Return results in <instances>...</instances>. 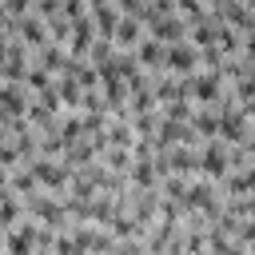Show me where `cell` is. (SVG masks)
Wrapping results in <instances>:
<instances>
[{
	"instance_id": "cell-24",
	"label": "cell",
	"mask_w": 255,
	"mask_h": 255,
	"mask_svg": "<svg viewBox=\"0 0 255 255\" xmlns=\"http://www.w3.org/2000/svg\"><path fill=\"white\" fill-rule=\"evenodd\" d=\"M8 44H12V36H8V32H0V60L8 56Z\"/></svg>"
},
{
	"instance_id": "cell-16",
	"label": "cell",
	"mask_w": 255,
	"mask_h": 255,
	"mask_svg": "<svg viewBox=\"0 0 255 255\" xmlns=\"http://www.w3.org/2000/svg\"><path fill=\"white\" fill-rule=\"evenodd\" d=\"M52 80H56V76H52L48 68H40V64H28V76H24V88H28V92H44V88H48Z\"/></svg>"
},
{
	"instance_id": "cell-22",
	"label": "cell",
	"mask_w": 255,
	"mask_h": 255,
	"mask_svg": "<svg viewBox=\"0 0 255 255\" xmlns=\"http://www.w3.org/2000/svg\"><path fill=\"white\" fill-rule=\"evenodd\" d=\"M239 56L255 60V28H251V32H243V40H239Z\"/></svg>"
},
{
	"instance_id": "cell-2",
	"label": "cell",
	"mask_w": 255,
	"mask_h": 255,
	"mask_svg": "<svg viewBox=\"0 0 255 255\" xmlns=\"http://www.w3.org/2000/svg\"><path fill=\"white\" fill-rule=\"evenodd\" d=\"M231 163H227V143L219 139V135H211V139H203L199 143V171L195 175H207V179H219L223 171H227Z\"/></svg>"
},
{
	"instance_id": "cell-21",
	"label": "cell",
	"mask_w": 255,
	"mask_h": 255,
	"mask_svg": "<svg viewBox=\"0 0 255 255\" xmlns=\"http://www.w3.org/2000/svg\"><path fill=\"white\" fill-rule=\"evenodd\" d=\"M32 12L40 20H52V16H60V0H32Z\"/></svg>"
},
{
	"instance_id": "cell-9",
	"label": "cell",
	"mask_w": 255,
	"mask_h": 255,
	"mask_svg": "<svg viewBox=\"0 0 255 255\" xmlns=\"http://www.w3.org/2000/svg\"><path fill=\"white\" fill-rule=\"evenodd\" d=\"M143 20L139 16H128V12H120V20H116V32H112V40H116V48H135L139 40H143Z\"/></svg>"
},
{
	"instance_id": "cell-25",
	"label": "cell",
	"mask_w": 255,
	"mask_h": 255,
	"mask_svg": "<svg viewBox=\"0 0 255 255\" xmlns=\"http://www.w3.org/2000/svg\"><path fill=\"white\" fill-rule=\"evenodd\" d=\"M8 175H12V167H4V163H0V187H8Z\"/></svg>"
},
{
	"instance_id": "cell-5",
	"label": "cell",
	"mask_w": 255,
	"mask_h": 255,
	"mask_svg": "<svg viewBox=\"0 0 255 255\" xmlns=\"http://www.w3.org/2000/svg\"><path fill=\"white\" fill-rule=\"evenodd\" d=\"M28 100H32V92H28L24 84L0 80V112H4V116H24V112H28Z\"/></svg>"
},
{
	"instance_id": "cell-12",
	"label": "cell",
	"mask_w": 255,
	"mask_h": 255,
	"mask_svg": "<svg viewBox=\"0 0 255 255\" xmlns=\"http://www.w3.org/2000/svg\"><path fill=\"white\" fill-rule=\"evenodd\" d=\"M56 92H60V104H64V112H80V100H84V88H80V80L76 76H56Z\"/></svg>"
},
{
	"instance_id": "cell-23",
	"label": "cell",
	"mask_w": 255,
	"mask_h": 255,
	"mask_svg": "<svg viewBox=\"0 0 255 255\" xmlns=\"http://www.w3.org/2000/svg\"><path fill=\"white\" fill-rule=\"evenodd\" d=\"M12 16H24V12H32V0H0Z\"/></svg>"
},
{
	"instance_id": "cell-19",
	"label": "cell",
	"mask_w": 255,
	"mask_h": 255,
	"mask_svg": "<svg viewBox=\"0 0 255 255\" xmlns=\"http://www.w3.org/2000/svg\"><path fill=\"white\" fill-rule=\"evenodd\" d=\"M219 64H223V48H219V44L199 48V68H215V72H219Z\"/></svg>"
},
{
	"instance_id": "cell-4",
	"label": "cell",
	"mask_w": 255,
	"mask_h": 255,
	"mask_svg": "<svg viewBox=\"0 0 255 255\" xmlns=\"http://www.w3.org/2000/svg\"><path fill=\"white\" fill-rule=\"evenodd\" d=\"M199 68V48L191 44V40H175V44H167V72H175V76H191Z\"/></svg>"
},
{
	"instance_id": "cell-3",
	"label": "cell",
	"mask_w": 255,
	"mask_h": 255,
	"mask_svg": "<svg viewBox=\"0 0 255 255\" xmlns=\"http://www.w3.org/2000/svg\"><path fill=\"white\" fill-rule=\"evenodd\" d=\"M143 28H147V36H155L159 44H175V40H187V20H183L179 12L155 16V20H147Z\"/></svg>"
},
{
	"instance_id": "cell-14",
	"label": "cell",
	"mask_w": 255,
	"mask_h": 255,
	"mask_svg": "<svg viewBox=\"0 0 255 255\" xmlns=\"http://www.w3.org/2000/svg\"><path fill=\"white\" fill-rule=\"evenodd\" d=\"M8 187H12L16 195H32V191H40V179L32 175V167H28V163H16V167H12V175H8Z\"/></svg>"
},
{
	"instance_id": "cell-15",
	"label": "cell",
	"mask_w": 255,
	"mask_h": 255,
	"mask_svg": "<svg viewBox=\"0 0 255 255\" xmlns=\"http://www.w3.org/2000/svg\"><path fill=\"white\" fill-rule=\"evenodd\" d=\"M100 163L112 167V171H124V175H128V167H131V147H116V143H108V147L100 151Z\"/></svg>"
},
{
	"instance_id": "cell-11",
	"label": "cell",
	"mask_w": 255,
	"mask_h": 255,
	"mask_svg": "<svg viewBox=\"0 0 255 255\" xmlns=\"http://www.w3.org/2000/svg\"><path fill=\"white\" fill-rule=\"evenodd\" d=\"M128 179H131V187H159L155 159H151V155H135L131 167H128Z\"/></svg>"
},
{
	"instance_id": "cell-6",
	"label": "cell",
	"mask_w": 255,
	"mask_h": 255,
	"mask_svg": "<svg viewBox=\"0 0 255 255\" xmlns=\"http://www.w3.org/2000/svg\"><path fill=\"white\" fill-rule=\"evenodd\" d=\"M16 36L36 52V48H44V44H48V20H40L36 12H24V16L16 20Z\"/></svg>"
},
{
	"instance_id": "cell-10",
	"label": "cell",
	"mask_w": 255,
	"mask_h": 255,
	"mask_svg": "<svg viewBox=\"0 0 255 255\" xmlns=\"http://www.w3.org/2000/svg\"><path fill=\"white\" fill-rule=\"evenodd\" d=\"M92 40H96V24H92V12H88V16H80V20H72V36H68V52H72V56H84V60H88V48H92Z\"/></svg>"
},
{
	"instance_id": "cell-13",
	"label": "cell",
	"mask_w": 255,
	"mask_h": 255,
	"mask_svg": "<svg viewBox=\"0 0 255 255\" xmlns=\"http://www.w3.org/2000/svg\"><path fill=\"white\" fill-rule=\"evenodd\" d=\"M116 20H120V8H116L112 0L92 8V24H96V36H112V32H116Z\"/></svg>"
},
{
	"instance_id": "cell-20",
	"label": "cell",
	"mask_w": 255,
	"mask_h": 255,
	"mask_svg": "<svg viewBox=\"0 0 255 255\" xmlns=\"http://www.w3.org/2000/svg\"><path fill=\"white\" fill-rule=\"evenodd\" d=\"M92 8H88V0H60V16H68V20H80V16H88Z\"/></svg>"
},
{
	"instance_id": "cell-18",
	"label": "cell",
	"mask_w": 255,
	"mask_h": 255,
	"mask_svg": "<svg viewBox=\"0 0 255 255\" xmlns=\"http://www.w3.org/2000/svg\"><path fill=\"white\" fill-rule=\"evenodd\" d=\"M68 36H72V20L68 16H52L48 20V40H56V44L68 48Z\"/></svg>"
},
{
	"instance_id": "cell-26",
	"label": "cell",
	"mask_w": 255,
	"mask_h": 255,
	"mask_svg": "<svg viewBox=\"0 0 255 255\" xmlns=\"http://www.w3.org/2000/svg\"><path fill=\"white\" fill-rule=\"evenodd\" d=\"M96 4H108V0H88V8H96Z\"/></svg>"
},
{
	"instance_id": "cell-1",
	"label": "cell",
	"mask_w": 255,
	"mask_h": 255,
	"mask_svg": "<svg viewBox=\"0 0 255 255\" xmlns=\"http://www.w3.org/2000/svg\"><path fill=\"white\" fill-rule=\"evenodd\" d=\"M24 163L32 167V175L40 179V187H48V191H64L68 179H72V167H68L60 155H32V159H24Z\"/></svg>"
},
{
	"instance_id": "cell-27",
	"label": "cell",
	"mask_w": 255,
	"mask_h": 255,
	"mask_svg": "<svg viewBox=\"0 0 255 255\" xmlns=\"http://www.w3.org/2000/svg\"><path fill=\"white\" fill-rule=\"evenodd\" d=\"M207 4H219V0H207Z\"/></svg>"
},
{
	"instance_id": "cell-17",
	"label": "cell",
	"mask_w": 255,
	"mask_h": 255,
	"mask_svg": "<svg viewBox=\"0 0 255 255\" xmlns=\"http://www.w3.org/2000/svg\"><path fill=\"white\" fill-rule=\"evenodd\" d=\"M112 52H116V40L112 36H96L92 48H88V60L92 64H104V60H112Z\"/></svg>"
},
{
	"instance_id": "cell-7",
	"label": "cell",
	"mask_w": 255,
	"mask_h": 255,
	"mask_svg": "<svg viewBox=\"0 0 255 255\" xmlns=\"http://www.w3.org/2000/svg\"><path fill=\"white\" fill-rule=\"evenodd\" d=\"M135 60H139L147 72H163V68H167V44H159L155 36L143 32V40L135 44Z\"/></svg>"
},
{
	"instance_id": "cell-8",
	"label": "cell",
	"mask_w": 255,
	"mask_h": 255,
	"mask_svg": "<svg viewBox=\"0 0 255 255\" xmlns=\"http://www.w3.org/2000/svg\"><path fill=\"white\" fill-rule=\"evenodd\" d=\"M68 60H72V52H68L64 44H56V40H48L44 48H36V52H32V64H40V68H48L52 76H60V72H68Z\"/></svg>"
}]
</instances>
